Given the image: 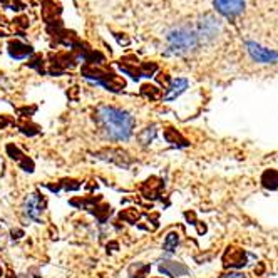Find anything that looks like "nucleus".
Segmentation results:
<instances>
[{"instance_id": "1", "label": "nucleus", "mask_w": 278, "mask_h": 278, "mask_svg": "<svg viewBox=\"0 0 278 278\" xmlns=\"http://www.w3.org/2000/svg\"><path fill=\"white\" fill-rule=\"evenodd\" d=\"M96 122L111 141H127L132 136L136 121L129 112L114 106H99L96 109Z\"/></svg>"}, {"instance_id": "2", "label": "nucleus", "mask_w": 278, "mask_h": 278, "mask_svg": "<svg viewBox=\"0 0 278 278\" xmlns=\"http://www.w3.org/2000/svg\"><path fill=\"white\" fill-rule=\"evenodd\" d=\"M198 34L188 27H176L168 34V47L171 54H188L196 49Z\"/></svg>"}, {"instance_id": "3", "label": "nucleus", "mask_w": 278, "mask_h": 278, "mask_svg": "<svg viewBox=\"0 0 278 278\" xmlns=\"http://www.w3.org/2000/svg\"><path fill=\"white\" fill-rule=\"evenodd\" d=\"M44 208H45V201L39 193L27 194V198L24 201V215L29 220H34L37 223H40V216L44 213Z\"/></svg>"}, {"instance_id": "4", "label": "nucleus", "mask_w": 278, "mask_h": 278, "mask_svg": "<svg viewBox=\"0 0 278 278\" xmlns=\"http://www.w3.org/2000/svg\"><path fill=\"white\" fill-rule=\"evenodd\" d=\"M246 47H248L250 55L256 60V62H261V64H276L278 62V52H275V50L265 49L258 44L251 42V40L246 42Z\"/></svg>"}, {"instance_id": "5", "label": "nucleus", "mask_w": 278, "mask_h": 278, "mask_svg": "<svg viewBox=\"0 0 278 278\" xmlns=\"http://www.w3.org/2000/svg\"><path fill=\"white\" fill-rule=\"evenodd\" d=\"M76 57L69 52H59L50 57V74L59 76L76 65Z\"/></svg>"}, {"instance_id": "6", "label": "nucleus", "mask_w": 278, "mask_h": 278, "mask_svg": "<svg viewBox=\"0 0 278 278\" xmlns=\"http://www.w3.org/2000/svg\"><path fill=\"white\" fill-rule=\"evenodd\" d=\"M215 9L225 17H236L243 12L245 0H215Z\"/></svg>"}, {"instance_id": "7", "label": "nucleus", "mask_w": 278, "mask_h": 278, "mask_svg": "<svg viewBox=\"0 0 278 278\" xmlns=\"http://www.w3.org/2000/svg\"><path fill=\"white\" fill-rule=\"evenodd\" d=\"M246 265V253L240 248H228L223 255L225 268H241Z\"/></svg>"}, {"instance_id": "8", "label": "nucleus", "mask_w": 278, "mask_h": 278, "mask_svg": "<svg viewBox=\"0 0 278 278\" xmlns=\"http://www.w3.org/2000/svg\"><path fill=\"white\" fill-rule=\"evenodd\" d=\"M159 271L166 276H171V278H179V276H184L189 273V268L186 265L179 263V261H161L159 265Z\"/></svg>"}, {"instance_id": "9", "label": "nucleus", "mask_w": 278, "mask_h": 278, "mask_svg": "<svg viewBox=\"0 0 278 278\" xmlns=\"http://www.w3.org/2000/svg\"><path fill=\"white\" fill-rule=\"evenodd\" d=\"M59 15H60V7L54 0H45L42 4V17L49 25H55V22L59 24Z\"/></svg>"}, {"instance_id": "10", "label": "nucleus", "mask_w": 278, "mask_h": 278, "mask_svg": "<svg viewBox=\"0 0 278 278\" xmlns=\"http://www.w3.org/2000/svg\"><path fill=\"white\" fill-rule=\"evenodd\" d=\"M218 30H220L218 20L213 19L211 15H206V17L201 20V24H199V34H198V37L201 35V37H204V39H213L215 35L218 34Z\"/></svg>"}, {"instance_id": "11", "label": "nucleus", "mask_w": 278, "mask_h": 278, "mask_svg": "<svg viewBox=\"0 0 278 278\" xmlns=\"http://www.w3.org/2000/svg\"><path fill=\"white\" fill-rule=\"evenodd\" d=\"M32 47L29 44H24L20 40H10L9 42V54L12 59H25L32 55Z\"/></svg>"}, {"instance_id": "12", "label": "nucleus", "mask_w": 278, "mask_h": 278, "mask_svg": "<svg viewBox=\"0 0 278 278\" xmlns=\"http://www.w3.org/2000/svg\"><path fill=\"white\" fill-rule=\"evenodd\" d=\"M186 89H188V79H184V77H178L176 81H173L171 84H169L166 96H164V101L176 99V97L181 96Z\"/></svg>"}, {"instance_id": "13", "label": "nucleus", "mask_w": 278, "mask_h": 278, "mask_svg": "<svg viewBox=\"0 0 278 278\" xmlns=\"http://www.w3.org/2000/svg\"><path fill=\"white\" fill-rule=\"evenodd\" d=\"M101 86H104L107 91H112V92H121V91L126 87V81L122 79L121 76H117V74H114V72H111V74L107 76L106 79L101 82Z\"/></svg>"}, {"instance_id": "14", "label": "nucleus", "mask_w": 278, "mask_h": 278, "mask_svg": "<svg viewBox=\"0 0 278 278\" xmlns=\"http://www.w3.org/2000/svg\"><path fill=\"white\" fill-rule=\"evenodd\" d=\"M164 139L166 143L173 144V146H178V148H186L188 146V141L181 136V132H178L174 127H166L164 129Z\"/></svg>"}, {"instance_id": "15", "label": "nucleus", "mask_w": 278, "mask_h": 278, "mask_svg": "<svg viewBox=\"0 0 278 278\" xmlns=\"http://www.w3.org/2000/svg\"><path fill=\"white\" fill-rule=\"evenodd\" d=\"M261 184L266 189H278V171L276 169H266V171L261 174Z\"/></svg>"}, {"instance_id": "16", "label": "nucleus", "mask_w": 278, "mask_h": 278, "mask_svg": "<svg viewBox=\"0 0 278 278\" xmlns=\"http://www.w3.org/2000/svg\"><path fill=\"white\" fill-rule=\"evenodd\" d=\"M179 245V235L178 231H169L166 235V238H164V243H163V250L166 251L168 255L174 253V250L178 248Z\"/></svg>"}, {"instance_id": "17", "label": "nucleus", "mask_w": 278, "mask_h": 278, "mask_svg": "<svg viewBox=\"0 0 278 278\" xmlns=\"http://www.w3.org/2000/svg\"><path fill=\"white\" fill-rule=\"evenodd\" d=\"M161 186H163V183L159 181L158 178H151L143 184V193L146 194V198H149V194H158Z\"/></svg>"}, {"instance_id": "18", "label": "nucleus", "mask_w": 278, "mask_h": 278, "mask_svg": "<svg viewBox=\"0 0 278 278\" xmlns=\"http://www.w3.org/2000/svg\"><path fill=\"white\" fill-rule=\"evenodd\" d=\"M141 96L143 97H146V99H151V101H154V99H159L161 97V89H158L156 86H153V84H143L141 86Z\"/></svg>"}, {"instance_id": "19", "label": "nucleus", "mask_w": 278, "mask_h": 278, "mask_svg": "<svg viewBox=\"0 0 278 278\" xmlns=\"http://www.w3.org/2000/svg\"><path fill=\"white\" fill-rule=\"evenodd\" d=\"M158 134V129H156V126H149L146 127V129H143L141 132L137 134V139H139V143L141 144H149V143H153L154 141V137H156Z\"/></svg>"}, {"instance_id": "20", "label": "nucleus", "mask_w": 278, "mask_h": 278, "mask_svg": "<svg viewBox=\"0 0 278 278\" xmlns=\"http://www.w3.org/2000/svg\"><path fill=\"white\" fill-rule=\"evenodd\" d=\"M119 218L122 221H127V223H137L139 218H141V211L136 208H127L124 211H121Z\"/></svg>"}, {"instance_id": "21", "label": "nucleus", "mask_w": 278, "mask_h": 278, "mask_svg": "<svg viewBox=\"0 0 278 278\" xmlns=\"http://www.w3.org/2000/svg\"><path fill=\"white\" fill-rule=\"evenodd\" d=\"M139 71H141V77H153L158 72L156 62H141L139 64Z\"/></svg>"}, {"instance_id": "22", "label": "nucleus", "mask_w": 278, "mask_h": 278, "mask_svg": "<svg viewBox=\"0 0 278 278\" xmlns=\"http://www.w3.org/2000/svg\"><path fill=\"white\" fill-rule=\"evenodd\" d=\"M7 154H9V156L12 158V159H15L17 163H20V161H22V159L25 158L24 154L20 153V149H19L17 146H14V144H9V146H7Z\"/></svg>"}, {"instance_id": "23", "label": "nucleus", "mask_w": 278, "mask_h": 278, "mask_svg": "<svg viewBox=\"0 0 278 278\" xmlns=\"http://www.w3.org/2000/svg\"><path fill=\"white\" fill-rule=\"evenodd\" d=\"M40 62H44L42 55H35L32 62H29V65H30V67H35L39 72H44V65H40Z\"/></svg>"}, {"instance_id": "24", "label": "nucleus", "mask_w": 278, "mask_h": 278, "mask_svg": "<svg viewBox=\"0 0 278 278\" xmlns=\"http://www.w3.org/2000/svg\"><path fill=\"white\" fill-rule=\"evenodd\" d=\"M221 278H246L245 273H238V271H230V273L223 275Z\"/></svg>"}, {"instance_id": "25", "label": "nucleus", "mask_w": 278, "mask_h": 278, "mask_svg": "<svg viewBox=\"0 0 278 278\" xmlns=\"http://www.w3.org/2000/svg\"><path fill=\"white\" fill-rule=\"evenodd\" d=\"M14 22H17V25H20V27H27V25H29V19L27 17H19V19H15Z\"/></svg>"}, {"instance_id": "26", "label": "nucleus", "mask_w": 278, "mask_h": 278, "mask_svg": "<svg viewBox=\"0 0 278 278\" xmlns=\"http://www.w3.org/2000/svg\"><path fill=\"white\" fill-rule=\"evenodd\" d=\"M168 74H159V77H158V82H159V84H164V87H169V79H168V77H166Z\"/></svg>"}, {"instance_id": "27", "label": "nucleus", "mask_w": 278, "mask_h": 278, "mask_svg": "<svg viewBox=\"0 0 278 278\" xmlns=\"http://www.w3.org/2000/svg\"><path fill=\"white\" fill-rule=\"evenodd\" d=\"M7 126V121L4 119V117H0V129H2V127H5Z\"/></svg>"}]
</instances>
